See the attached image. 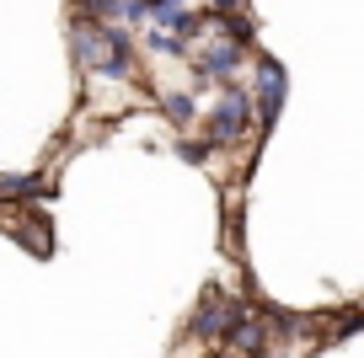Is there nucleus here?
Listing matches in <instances>:
<instances>
[{
	"instance_id": "obj_1",
	"label": "nucleus",
	"mask_w": 364,
	"mask_h": 358,
	"mask_svg": "<svg viewBox=\"0 0 364 358\" xmlns=\"http://www.w3.org/2000/svg\"><path fill=\"white\" fill-rule=\"evenodd\" d=\"M247 124H252V102L241 97V91H230V97L209 112V139H215V145H236V139L247 134Z\"/></svg>"
},
{
	"instance_id": "obj_2",
	"label": "nucleus",
	"mask_w": 364,
	"mask_h": 358,
	"mask_svg": "<svg viewBox=\"0 0 364 358\" xmlns=\"http://www.w3.org/2000/svg\"><path fill=\"white\" fill-rule=\"evenodd\" d=\"M279 102H284V70L273 65V59H262L257 65V112H262V124L279 118Z\"/></svg>"
},
{
	"instance_id": "obj_3",
	"label": "nucleus",
	"mask_w": 364,
	"mask_h": 358,
	"mask_svg": "<svg viewBox=\"0 0 364 358\" xmlns=\"http://www.w3.org/2000/svg\"><path fill=\"white\" fill-rule=\"evenodd\" d=\"M236 65H241V43H230V38H225V43H215V48H204V54L193 59L198 80H225Z\"/></svg>"
},
{
	"instance_id": "obj_4",
	"label": "nucleus",
	"mask_w": 364,
	"mask_h": 358,
	"mask_svg": "<svg viewBox=\"0 0 364 358\" xmlns=\"http://www.w3.org/2000/svg\"><path fill=\"white\" fill-rule=\"evenodd\" d=\"M70 43H75V59L86 70H102L107 59V27H91V22H75V33H70Z\"/></svg>"
},
{
	"instance_id": "obj_5",
	"label": "nucleus",
	"mask_w": 364,
	"mask_h": 358,
	"mask_svg": "<svg viewBox=\"0 0 364 358\" xmlns=\"http://www.w3.org/2000/svg\"><path fill=\"white\" fill-rule=\"evenodd\" d=\"M236 315H241L236 305H225V300H209L204 310L193 315V332H198V337H220V332H230V326H236Z\"/></svg>"
},
{
	"instance_id": "obj_6",
	"label": "nucleus",
	"mask_w": 364,
	"mask_h": 358,
	"mask_svg": "<svg viewBox=\"0 0 364 358\" xmlns=\"http://www.w3.org/2000/svg\"><path fill=\"white\" fill-rule=\"evenodd\" d=\"M161 107H166V118H171V124H193V97H182V91H171V97L161 102Z\"/></svg>"
},
{
	"instance_id": "obj_7",
	"label": "nucleus",
	"mask_w": 364,
	"mask_h": 358,
	"mask_svg": "<svg viewBox=\"0 0 364 358\" xmlns=\"http://www.w3.org/2000/svg\"><path fill=\"white\" fill-rule=\"evenodd\" d=\"M38 188V177H0V198H27Z\"/></svg>"
},
{
	"instance_id": "obj_8",
	"label": "nucleus",
	"mask_w": 364,
	"mask_h": 358,
	"mask_svg": "<svg viewBox=\"0 0 364 358\" xmlns=\"http://www.w3.org/2000/svg\"><path fill=\"white\" fill-rule=\"evenodd\" d=\"M150 48L156 54H182V38L177 33H150Z\"/></svg>"
}]
</instances>
